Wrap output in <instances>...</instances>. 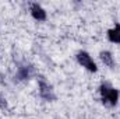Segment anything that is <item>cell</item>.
<instances>
[{
  "label": "cell",
  "instance_id": "obj_5",
  "mask_svg": "<svg viewBox=\"0 0 120 119\" xmlns=\"http://www.w3.org/2000/svg\"><path fill=\"white\" fill-rule=\"evenodd\" d=\"M108 39L113 44H120V24H116L108 31Z\"/></svg>",
  "mask_w": 120,
  "mask_h": 119
},
{
  "label": "cell",
  "instance_id": "obj_3",
  "mask_svg": "<svg viewBox=\"0 0 120 119\" xmlns=\"http://www.w3.org/2000/svg\"><path fill=\"white\" fill-rule=\"evenodd\" d=\"M39 94H41V97H42L43 99H46V101H53V99L56 98L52 86H50L49 83L43 81V80L39 81Z\"/></svg>",
  "mask_w": 120,
  "mask_h": 119
},
{
  "label": "cell",
  "instance_id": "obj_4",
  "mask_svg": "<svg viewBox=\"0 0 120 119\" xmlns=\"http://www.w3.org/2000/svg\"><path fill=\"white\" fill-rule=\"evenodd\" d=\"M30 10H31V16H32L35 20H38V21H45V20H46V11L41 7V4L32 3Z\"/></svg>",
  "mask_w": 120,
  "mask_h": 119
},
{
  "label": "cell",
  "instance_id": "obj_7",
  "mask_svg": "<svg viewBox=\"0 0 120 119\" xmlns=\"http://www.w3.org/2000/svg\"><path fill=\"white\" fill-rule=\"evenodd\" d=\"M0 109H7V101L1 94H0Z\"/></svg>",
  "mask_w": 120,
  "mask_h": 119
},
{
  "label": "cell",
  "instance_id": "obj_6",
  "mask_svg": "<svg viewBox=\"0 0 120 119\" xmlns=\"http://www.w3.org/2000/svg\"><path fill=\"white\" fill-rule=\"evenodd\" d=\"M99 58H101V60L106 66H109V67H113L115 66V59H113V56H112V53L109 51H102L99 53Z\"/></svg>",
  "mask_w": 120,
  "mask_h": 119
},
{
  "label": "cell",
  "instance_id": "obj_1",
  "mask_svg": "<svg viewBox=\"0 0 120 119\" xmlns=\"http://www.w3.org/2000/svg\"><path fill=\"white\" fill-rule=\"evenodd\" d=\"M99 92H101V98H102L103 105L115 107L117 104V101H119V90L109 86L108 83H103L99 87Z\"/></svg>",
  "mask_w": 120,
  "mask_h": 119
},
{
  "label": "cell",
  "instance_id": "obj_2",
  "mask_svg": "<svg viewBox=\"0 0 120 119\" xmlns=\"http://www.w3.org/2000/svg\"><path fill=\"white\" fill-rule=\"evenodd\" d=\"M77 62H78L84 69H87L88 71H91V73H95V71L98 70L96 63H95L94 59L91 58V55L87 53V52H84V51H80V52L77 53Z\"/></svg>",
  "mask_w": 120,
  "mask_h": 119
}]
</instances>
